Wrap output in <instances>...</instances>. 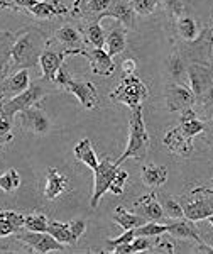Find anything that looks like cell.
<instances>
[{"label":"cell","instance_id":"41","mask_svg":"<svg viewBox=\"0 0 213 254\" xmlns=\"http://www.w3.org/2000/svg\"><path fill=\"white\" fill-rule=\"evenodd\" d=\"M159 3H162L164 9L169 12L171 17H174V19H178V17H181L183 14H186L183 0H159Z\"/></svg>","mask_w":213,"mask_h":254},{"label":"cell","instance_id":"46","mask_svg":"<svg viewBox=\"0 0 213 254\" xmlns=\"http://www.w3.org/2000/svg\"><path fill=\"white\" fill-rule=\"evenodd\" d=\"M202 134H205V136H203V137H205V141H207L210 146H213V117L210 119V121L205 122Z\"/></svg>","mask_w":213,"mask_h":254},{"label":"cell","instance_id":"49","mask_svg":"<svg viewBox=\"0 0 213 254\" xmlns=\"http://www.w3.org/2000/svg\"><path fill=\"white\" fill-rule=\"evenodd\" d=\"M207 220H208V222H210V224L213 225V214H210V215H208V217H207Z\"/></svg>","mask_w":213,"mask_h":254},{"label":"cell","instance_id":"7","mask_svg":"<svg viewBox=\"0 0 213 254\" xmlns=\"http://www.w3.org/2000/svg\"><path fill=\"white\" fill-rule=\"evenodd\" d=\"M19 241H22L32 253H39V254H46V253H64L66 248L64 244H61L59 241H56L49 232H32L27 229H20L17 232Z\"/></svg>","mask_w":213,"mask_h":254},{"label":"cell","instance_id":"11","mask_svg":"<svg viewBox=\"0 0 213 254\" xmlns=\"http://www.w3.org/2000/svg\"><path fill=\"white\" fill-rule=\"evenodd\" d=\"M196 104V97L191 92V88H188L186 85L181 83H171L167 85L166 92V107L169 112H178V110L191 109Z\"/></svg>","mask_w":213,"mask_h":254},{"label":"cell","instance_id":"30","mask_svg":"<svg viewBox=\"0 0 213 254\" xmlns=\"http://www.w3.org/2000/svg\"><path fill=\"white\" fill-rule=\"evenodd\" d=\"M113 220H115L124 231H127V229H136L139 225L146 224L144 217H139L134 214V212H129L125 207H120V205H118L115 208V212H113Z\"/></svg>","mask_w":213,"mask_h":254},{"label":"cell","instance_id":"21","mask_svg":"<svg viewBox=\"0 0 213 254\" xmlns=\"http://www.w3.org/2000/svg\"><path fill=\"white\" fill-rule=\"evenodd\" d=\"M15 34L10 31H0V81L5 78L12 63V46Z\"/></svg>","mask_w":213,"mask_h":254},{"label":"cell","instance_id":"1","mask_svg":"<svg viewBox=\"0 0 213 254\" xmlns=\"http://www.w3.org/2000/svg\"><path fill=\"white\" fill-rule=\"evenodd\" d=\"M48 41L43 31L38 27H26L15 32V41L12 46V63L10 68L19 71L24 68H34L39 64L41 53L46 49Z\"/></svg>","mask_w":213,"mask_h":254},{"label":"cell","instance_id":"38","mask_svg":"<svg viewBox=\"0 0 213 254\" xmlns=\"http://www.w3.org/2000/svg\"><path fill=\"white\" fill-rule=\"evenodd\" d=\"M134 10L139 15H151L154 14V10L158 9L159 0H130Z\"/></svg>","mask_w":213,"mask_h":254},{"label":"cell","instance_id":"4","mask_svg":"<svg viewBox=\"0 0 213 254\" xmlns=\"http://www.w3.org/2000/svg\"><path fill=\"white\" fill-rule=\"evenodd\" d=\"M149 97V88L142 83L141 78L136 75L124 76L118 87L110 93V98L118 104H124L130 109H136L142 105V102Z\"/></svg>","mask_w":213,"mask_h":254},{"label":"cell","instance_id":"35","mask_svg":"<svg viewBox=\"0 0 213 254\" xmlns=\"http://www.w3.org/2000/svg\"><path fill=\"white\" fill-rule=\"evenodd\" d=\"M161 207H162V210H164V215L167 219H171V220L184 219L181 203L176 198H173V196H164V198L161 200Z\"/></svg>","mask_w":213,"mask_h":254},{"label":"cell","instance_id":"5","mask_svg":"<svg viewBox=\"0 0 213 254\" xmlns=\"http://www.w3.org/2000/svg\"><path fill=\"white\" fill-rule=\"evenodd\" d=\"M193 198H184L181 200V207L184 212V219L191 220V222H198V220L207 219L208 215L213 214V190L208 188H196L191 190Z\"/></svg>","mask_w":213,"mask_h":254},{"label":"cell","instance_id":"15","mask_svg":"<svg viewBox=\"0 0 213 254\" xmlns=\"http://www.w3.org/2000/svg\"><path fill=\"white\" fill-rule=\"evenodd\" d=\"M54 41L59 44L61 48H63V51L66 53V55H76L80 49L85 48V43L87 41H83V36H81V32L76 29L75 26H71V24H66V26H61L58 29L54 31Z\"/></svg>","mask_w":213,"mask_h":254},{"label":"cell","instance_id":"36","mask_svg":"<svg viewBox=\"0 0 213 254\" xmlns=\"http://www.w3.org/2000/svg\"><path fill=\"white\" fill-rule=\"evenodd\" d=\"M164 232H167V224H161V222H154V220H149V222L139 225L136 227V236H146V237H159Z\"/></svg>","mask_w":213,"mask_h":254},{"label":"cell","instance_id":"8","mask_svg":"<svg viewBox=\"0 0 213 254\" xmlns=\"http://www.w3.org/2000/svg\"><path fill=\"white\" fill-rule=\"evenodd\" d=\"M118 168L120 166H117L115 161H110L108 158H105V159H102V161L98 163V166L93 170V173H95V182H93V195H92V202H90V205L93 208L98 207L102 196L108 191L110 183H112Z\"/></svg>","mask_w":213,"mask_h":254},{"label":"cell","instance_id":"43","mask_svg":"<svg viewBox=\"0 0 213 254\" xmlns=\"http://www.w3.org/2000/svg\"><path fill=\"white\" fill-rule=\"evenodd\" d=\"M68 225H69V231H71L73 239L78 243V239H80V237L85 234V231H87V220L75 219V220H71V222H68Z\"/></svg>","mask_w":213,"mask_h":254},{"label":"cell","instance_id":"26","mask_svg":"<svg viewBox=\"0 0 213 254\" xmlns=\"http://www.w3.org/2000/svg\"><path fill=\"white\" fill-rule=\"evenodd\" d=\"M73 154H75V158L78 161L87 165L88 168H92V170H95L98 166V163H100V159L97 158L95 149H93L92 141H90L88 137L81 139V141L73 147Z\"/></svg>","mask_w":213,"mask_h":254},{"label":"cell","instance_id":"45","mask_svg":"<svg viewBox=\"0 0 213 254\" xmlns=\"http://www.w3.org/2000/svg\"><path fill=\"white\" fill-rule=\"evenodd\" d=\"M120 68H122V75H124V76H130V75H134V73H136L137 61L134 60V58H125L124 61H122Z\"/></svg>","mask_w":213,"mask_h":254},{"label":"cell","instance_id":"20","mask_svg":"<svg viewBox=\"0 0 213 254\" xmlns=\"http://www.w3.org/2000/svg\"><path fill=\"white\" fill-rule=\"evenodd\" d=\"M167 234H171L176 239H193L196 244L205 243L198 234V229L195 227V222H191L188 219H178L173 220L171 224H167Z\"/></svg>","mask_w":213,"mask_h":254},{"label":"cell","instance_id":"10","mask_svg":"<svg viewBox=\"0 0 213 254\" xmlns=\"http://www.w3.org/2000/svg\"><path fill=\"white\" fill-rule=\"evenodd\" d=\"M186 76H188V81H190L191 92L195 93L196 100H198V98H202L205 95V92L212 87L213 68L208 66V64L193 63L186 68Z\"/></svg>","mask_w":213,"mask_h":254},{"label":"cell","instance_id":"44","mask_svg":"<svg viewBox=\"0 0 213 254\" xmlns=\"http://www.w3.org/2000/svg\"><path fill=\"white\" fill-rule=\"evenodd\" d=\"M134 239H136V229H127V231H124V234H120L115 239H106V244H110L113 248V246L118 244H129Z\"/></svg>","mask_w":213,"mask_h":254},{"label":"cell","instance_id":"32","mask_svg":"<svg viewBox=\"0 0 213 254\" xmlns=\"http://www.w3.org/2000/svg\"><path fill=\"white\" fill-rule=\"evenodd\" d=\"M105 31L100 26V22L92 20L87 24V29H85V39L88 44H92L93 48H104L105 46Z\"/></svg>","mask_w":213,"mask_h":254},{"label":"cell","instance_id":"12","mask_svg":"<svg viewBox=\"0 0 213 254\" xmlns=\"http://www.w3.org/2000/svg\"><path fill=\"white\" fill-rule=\"evenodd\" d=\"M105 17L115 19L117 22H120L127 29L136 26V10H134L132 3L129 0H110V5L98 15L97 22H100Z\"/></svg>","mask_w":213,"mask_h":254},{"label":"cell","instance_id":"17","mask_svg":"<svg viewBox=\"0 0 213 254\" xmlns=\"http://www.w3.org/2000/svg\"><path fill=\"white\" fill-rule=\"evenodd\" d=\"M29 87H31L29 85V69L27 68L19 69V71H15L14 75L7 76V78H3L0 81V98L7 97V100H9V98L26 92Z\"/></svg>","mask_w":213,"mask_h":254},{"label":"cell","instance_id":"42","mask_svg":"<svg viewBox=\"0 0 213 254\" xmlns=\"http://www.w3.org/2000/svg\"><path fill=\"white\" fill-rule=\"evenodd\" d=\"M12 121H14V119L7 117L5 114L0 110V137L9 139L10 142L14 141V136H12Z\"/></svg>","mask_w":213,"mask_h":254},{"label":"cell","instance_id":"13","mask_svg":"<svg viewBox=\"0 0 213 254\" xmlns=\"http://www.w3.org/2000/svg\"><path fill=\"white\" fill-rule=\"evenodd\" d=\"M76 55L85 56L90 61V68L95 75L102 76H110L115 71V63H113L112 56L105 51L104 48H93V49H80Z\"/></svg>","mask_w":213,"mask_h":254},{"label":"cell","instance_id":"24","mask_svg":"<svg viewBox=\"0 0 213 254\" xmlns=\"http://www.w3.org/2000/svg\"><path fill=\"white\" fill-rule=\"evenodd\" d=\"M29 12L38 19H53L54 15L66 14L68 9L61 3V0H39Z\"/></svg>","mask_w":213,"mask_h":254},{"label":"cell","instance_id":"37","mask_svg":"<svg viewBox=\"0 0 213 254\" xmlns=\"http://www.w3.org/2000/svg\"><path fill=\"white\" fill-rule=\"evenodd\" d=\"M167 71H169V75L173 76L176 81H179L183 76H186V66L183 64V60L179 58V55L176 51L169 56V61H167Z\"/></svg>","mask_w":213,"mask_h":254},{"label":"cell","instance_id":"28","mask_svg":"<svg viewBox=\"0 0 213 254\" xmlns=\"http://www.w3.org/2000/svg\"><path fill=\"white\" fill-rule=\"evenodd\" d=\"M203 126H205V122L200 121L198 116H196V112L193 110V107L183 110L181 121H179V127H181L183 132L186 134V136H190V137L195 139V136L202 134Z\"/></svg>","mask_w":213,"mask_h":254},{"label":"cell","instance_id":"27","mask_svg":"<svg viewBox=\"0 0 213 254\" xmlns=\"http://www.w3.org/2000/svg\"><path fill=\"white\" fill-rule=\"evenodd\" d=\"M176 29H178V34L188 43H193L198 38H202V32H200L196 20L188 14H183L181 17L176 19Z\"/></svg>","mask_w":213,"mask_h":254},{"label":"cell","instance_id":"33","mask_svg":"<svg viewBox=\"0 0 213 254\" xmlns=\"http://www.w3.org/2000/svg\"><path fill=\"white\" fill-rule=\"evenodd\" d=\"M49 219L44 214H29L24 215V229L32 232H48Z\"/></svg>","mask_w":213,"mask_h":254},{"label":"cell","instance_id":"9","mask_svg":"<svg viewBox=\"0 0 213 254\" xmlns=\"http://www.w3.org/2000/svg\"><path fill=\"white\" fill-rule=\"evenodd\" d=\"M19 119L20 129L26 130V132L36 134V136H46L51 130V119L48 117V114L39 105H34V107L19 112Z\"/></svg>","mask_w":213,"mask_h":254},{"label":"cell","instance_id":"40","mask_svg":"<svg viewBox=\"0 0 213 254\" xmlns=\"http://www.w3.org/2000/svg\"><path fill=\"white\" fill-rule=\"evenodd\" d=\"M127 180H129V173H127V171H124V170H120V168H118V171L115 173V176H113L112 183H110L108 191H112L113 195H120L122 191H124V188H125Z\"/></svg>","mask_w":213,"mask_h":254},{"label":"cell","instance_id":"39","mask_svg":"<svg viewBox=\"0 0 213 254\" xmlns=\"http://www.w3.org/2000/svg\"><path fill=\"white\" fill-rule=\"evenodd\" d=\"M39 0H0V9H14V10H29Z\"/></svg>","mask_w":213,"mask_h":254},{"label":"cell","instance_id":"34","mask_svg":"<svg viewBox=\"0 0 213 254\" xmlns=\"http://www.w3.org/2000/svg\"><path fill=\"white\" fill-rule=\"evenodd\" d=\"M20 187V175L17 170L10 168L5 173L0 175V190H3L5 193H12Z\"/></svg>","mask_w":213,"mask_h":254},{"label":"cell","instance_id":"31","mask_svg":"<svg viewBox=\"0 0 213 254\" xmlns=\"http://www.w3.org/2000/svg\"><path fill=\"white\" fill-rule=\"evenodd\" d=\"M48 232L54 237L56 241H59L61 244H69V246H76V241L73 239L71 231H69V225L59 220H49L48 224Z\"/></svg>","mask_w":213,"mask_h":254},{"label":"cell","instance_id":"23","mask_svg":"<svg viewBox=\"0 0 213 254\" xmlns=\"http://www.w3.org/2000/svg\"><path fill=\"white\" fill-rule=\"evenodd\" d=\"M127 46V27L124 26H115L112 31L108 32V36L105 38V46L104 49L108 53L110 56H117L120 53L125 51Z\"/></svg>","mask_w":213,"mask_h":254},{"label":"cell","instance_id":"3","mask_svg":"<svg viewBox=\"0 0 213 254\" xmlns=\"http://www.w3.org/2000/svg\"><path fill=\"white\" fill-rule=\"evenodd\" d=\"M64 68H66V63H64L58 71V76H56L54 83L63 88L64 92L73 93V95L80 100V104L83 109H88V110L97 109L98 107V92H97L95 85H93L92 81L83 80V78H73Z\"/></svg>","mask_w":213,"mask_h":254},{"label":"cell","instance_id":"19","mask_svg":"<svg viewBox=\"0 0 213 254\" xmlns=\"http://www.w3.org/2000/svg\"><path fill=\"white\" fill-rule=\"evenodd\" d=\"M110 5V0H75L73 3V14L88 17L90 22L97 20L98 15Z\"/></svg>","mask_w":213,"mask_h":254},{"label":"cell","instance_id":"25","mask_svg":"<svg viewBox=\"0 0 213 254\" xmlns=\"http://www.w3.org/2000/svg\"><path fill=\"white\" fill-rule=\"evenodd\" d=\"M142 183L149 188H159L167 182V168L156 166V165H144L141 170Z\"/></svg>","mask_w":213,"mask_h":254},{"label":"cell","instance_id":"18","mask_svg":"<svg viewBox=\"0 0 213 254\" xmlns=\"http://www.w3.org/2000/svg\"><path fill=\"white\" fill-rule=\"evenodd\" d=\"M69 178L66 175H61L58 168H48V178H46V187H44V196L48 200L58 198L61 193H64L68 188Z\"/></svg>","mask_w":213,"mask_h":254},{"label":"cell","instance_id":"2","mask_svg":"<svg viewBox=\"0 0 213 254\" xmlns=\"http://www.w3.org/2000/svg\"><path fill=\"white\" fill-rule=\"evenodd\" d=\"M147 149H149V134L146 129V122H144V112H142V105L132 109L130 114V122H129V141L127 146L122 153V156L115 159V165L120 166L125 159H142L146 158Z\"/></svg>","mask_w":213,"mask_h":254},{"label":"cell","instance_id":"29","mask_svg":"<svg viewBox=\"0 0 213 254\" xmlns=\"http://www.w3.org/2000/svg\"><path fill=\"white\" fill-rule=\"evenodd\" d=\"M153 244H154V243H151V237L136 236V239H134L132 243L113 246L112 253H113V254H134V253H142V251H149V249H153Z\"/></svg>","mask_w":213,"mask_h":254},{"label":"cell","instance_id":"50","mask_svg":"<svg viewBox=\"0 0 213 254\" xmlns=\"http://www.w3.org/2000/svg\"><path fill=\"white\" fill-rule=\"evenodd\" d=\"M207 32H213V24H212L210 27H208V31H207Z\"/></svg>","mask_w":213,"mask_h":254},{"label":"cell","instance_id":"48","mask_svg":"<svg viewBox=\"0 0 213 254\" xmlns=\"http://www.w3.org/2000/svg\"><path fill=\"white\" fill-rule=\"evenodd\" d=\"M208 36V49H210V55L213 56V32H205Z\"/></svg>","mask_w":213,"mask_h":254},{"label":"cell","instance_id":"16","mask_svg":"<svg viewBox=\"0 0 213 254\" xmlns=\"http://www.w3.org/2000/svg\"><path fill=\"white\" fill-rule=\"evenodd\" d=\"M66 53L64 51H54V49H44L39 56V64L41 69H43V76L41 80L43 81H56V76H58V71L61 66L66 61Z\"/></svg>","mask_w":213,"mask_h":254},{"label":"cell","instance_id":"14","mask_svg":"<svg viewBox=\"0 0 213 254\" xmlns=\"http://www.w3.org/2000/svg\"><path fill=\"white\" fill-rule=\"evenodd\" d=\"M162 144L169 153L178 154L181 158H190L193 153V137L186 136L179 126L167 130L162 139Z\"/></svg>","mask_w":213,"mask_h":254},{"label":"cell","instance_id":"47","mask_svg":"<svg viewBox=\"0 0 213 254\" xmlns=\"http://www.w3.org/2000/svg\"><path fill=\"white\" fill-rule=\"evenodd\" d=\"M202 100H203V105H205V109L207 110H210L213 109V83H212V87L205 92V95L202 97Z\"/></svg>","mask_w":213,"mask_h":254},{"label":"cell","instance_id":"6","mask_svg":"<svg viewBox=\"0 0 213 254\" xmlns=\"http://www.w3.org/2000/svg\"><path fill=\"white\" fill-rule=\"evenodd\" d=\"M46 93L48 92L43 85H31L26 92L19 93V95L12 97L9 100L3 102V104H0V110H2L7 117L14 119L19 112H22V110L34 107V105H39V102L46 97Z\"/></svg>","mask_w":213,"mask_h":254},{"label":"cell","instance_id":"22","mask_svg":"<svg viewBox=\"0 0 213 254\" xmlns=\"http://www.w3.org/2000/svg\"><path fill=\"white\" fill-rule=\"evenodd\" d=\"M136 207L142 208V215L147 220H154V222H161L162 219H166L164 210H162L161 203L156 198V191H151L149 195L141 196L136 202Z\"/></svg>","mask_w":213,"mask_h":254}]
</instances>
